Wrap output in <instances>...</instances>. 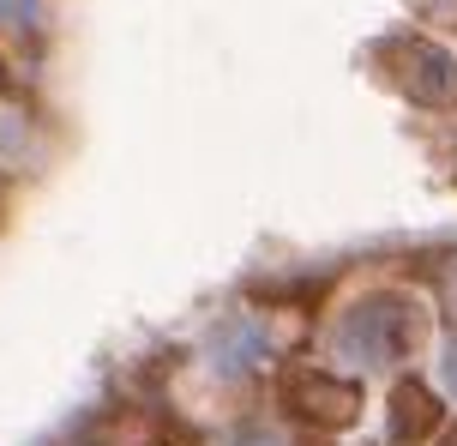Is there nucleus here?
Masks as SVG:
<instances>
[{
	"mask_svg": "<svg viewBox=\"0 0 457 446\" xmlns=\"http://www.w3.org/2000/svg\"><path fill=\"white\" fill-rule=\"evenodd\" d=\"M452 380H457V356H452Z\"/></svg>",
	"mask_w": 457,
	"mask_h": 446,
	"instance_id": "f257e3e1",
	"label": "nucleus"
},
{
	"mask_svg": "<svg viewBox=\"0 0 457 446\" xmlns=\"http://www.w3.org/2000/svg\"><path fill=\"white\" fill-rule=\"evenodd\" d=\"M259 446H277V441H259Z\"/></svg>",
	"mask_w": 457,
	"mask_h": 446,
	"instance_id": "f03ea898",
	"label": "nucleus"
}]
</instances>
